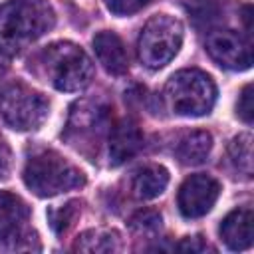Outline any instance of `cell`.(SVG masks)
Returning <instances> with one entry per match:
<instances>
[{"mask_svg": "<svg viewBox=\"0 0 254 254\" xmlns=\"http://www.w3.org/2000/svg\"><path fill=\"white\" fill-rule=\"evenodd\" d=\"M8 169H10V151H8V147L0 141V179L6 177Z\"/></svg>", "mask_w": 254, "mask_h": 254, "instance_id": "cell-21", "label": "cell"}, {"mask_svg": "<svg viewBox=\"0 0 254 254\" xmlns=\"http://www.w3.org/2000/svg\"><path fill=\"white\" fill-rule=\"evenodd\" d=\"M220 194V185L210 175H190L179 189V210L185 218H200L204 216L216 202Z\"/></svg>", "mask_w": 254, "mask_h": 254, "instance_id": "cell-8", "label": "cell"}, {"mask_svg": "<svg viewBox=\"0 0 254 254\" xmlns=\"http://www.w3.org/2000/svg\"><path fill=\"white\" fill-rule=\"evenodd\" d=\"M169 185V171L161 165H145L135 173L133 190L139 198L151 200L159 196Z\"/></svg>", "mask_w": 254, "mask_h": 254, "instance_id": "cell-13", "label": "cell"}, {"mask_svg": "<svg viewBox=\"0 0 254 254\" xmlns=\"http://www.w3.org/2000/svg\"><path fill=\"white\" fill-rule=\"evenodd\" d=\"M50 105L46 97L32 87L16 81L0 93V113L4 121L16 131L38 129L48 117Z\"/></svg>", "mask_w": 254, "mask_h": 254, "instance_id": "cell-6", "label": "cell"}, {"mask_svg": "<svg viewBox=\"0 0 254 254\" xmlns=\"http://www.w3.org/2000/svg\"><path fill=\"white\" fill-rule=\"evenodd\" d=\"M210 149H212L210 133L208 131H192L179 141L175 155L183 165H200L206 161Z\"/></svg>", "mask_w": 254, "mask_h": 254, "instance_id": "cell-14", "label": "cell"}, {"mask_svg": "<svg viewBox=\"0 0 254 254\" xmlns=\"http://www.w3.org/2000/svg\"><path fill=\"white\" fill-rule=\"evenodd\" d=\"M131 228L137 232H157L161 228V214L155 210H139L131 218Z\"/></svg>", "mask_w": 254, "mask_h": 254, "instance_id": "cell-18", "label": "cell"}, {"mask_svg": "<svg viewBox=\"0 0 254 254\" xmlns=\"http://www.w3.org/2000/svg\"><path fill=\"white\" fill-rule=\"evenodd\" d=\"M143 147V135L131 121H121L111 129L109 135V163L113 167L129 161Z\"/></svg>", "mask_w": 254, "mask_h": 254, "instance_id": "cell-11", "label": "cell"}, {"mask_svg": "<svg viewBox=\"0 0 254 254\" xmlns=\"http://www.w3.org/2000/svg\"><path fill=\"white\" fill-rule=\"evenodd\" d=\"M28 216H30L28 204L20 196L8 190H0V242L2 244H10V248H16V250L22 248L20 240H28V234H26Z\"/></svg>", "mask_w": 254, "mask_h": 254, "instance_id": "cell-9", "label": "cell"}, {"mask_svg": "<svg viewBox=\"0 0 254 254\" xmlns=\"http://www.w3.org/2000/svg\"><path fill=\"white\" fill-rule=\"evenodd\" d=\"M228 155L238 171H242L246 177L252 175V135L250 133L236 135L228 147Z\"/></svg>", "mask_w": 254, "mask_h": 254, "instance_id": "cell-16", "label": "cell"}, {"mask_svg": "<svg viewBox=\"0 0 254 254\" xmlns=\"http://www.w3.org/2000/svg\"><path fill=\"white\" fill-rule=\"evenodd\" d=\"M151 0H105V6L115 16H131L143 10Z\"/></svg>", "mask_w": 254, "mask_h": 254, "instance_id": "cell-19", "label": "cell"}, {"mask_svg": "<svg viewBox=\"0 0 254 254\" xmlns=\"http://www.w3.org/2000/svg\"><path fill=\"white\" fill-rule=\"evenodd\" d=\"M183 44V24L167 14L153 16L141 30L137 52L139 60L149 69L167 65Z\"/></svg>", "mask_w": 254, "mask_h": 254, "instance_id": "cell-5", "label": "cell"}, {"mask_svg": "<svg viewBox=\"0 0 254 254\" xmlns=\"http://www.w3.org/2000/svg\"><path fill=\"white\" fill-rule=\"evenodd\" d=\"M56 22L46 0H8L0 4V52L14 56L44 36Z\"/></svg>", "mask_w": 254, "mask_h": 254, "instance_id": "cell-1", "label": "cell"}, {"mask_svg": "<svg viewBox=\"0 0 254 254\" xmlns=\"http://www.w3.org/2000/svg\"><path fill=\"white\" fill-rule=\"evenodd\" d=\"M77 204H79V202L71 200V202L60 206L58 210H52V212H50L52 226H54V230H56L58 234H62L64 230H67V226L73 222V218H75V214H77Z\"/></svg>", "mask_w": 254, "mask_h": 254, "instance_id": "cell-17", "label": "cell"}, {"mask_svg": "<svg viewBox=\"0 0 254 254\" xmlns=\"http://www.w3.org/2000/svg\"><path fill=\"white\" fill-rule=\"evenodd\" d=\"M24 183L38 196H56L60 192L83 187L85 177L58 151L40 149L24 167Z\"/></svg>", "mask_w": 254, "mask_h": 254, "instance_id": "cell-2", "label": "cell"}, {"mask_svg": "<svg viewBox=\"0 0 254 254\" xmlns=\"http://www.w3.org/2000/svg\"><path fill=\"white\" fill-rule=\"evenodd\" d=\"M208 56L226 69L242 71L252 65V48L250 42L232 30H216L206 36Z\"/></svg>", "mask_w": 254, "mask_h": 254, "instance_id": "cell-7", "label": "cell"}, {"mask_svg": "<svg viewBox=\"0 0 254 254\" xmlns=\"http://www.w3.org/2000/svg\"><path fill=\"white\" fill-rule=\"evenodd\" d=\"M79 252H115L119 250V236L113 230H87L75 240Z\"/></svg>", "mask_w": 254, "mask_h": 254, "instance_id": "cell-15", "label": "cell"}, {"mask_svg": "<svg viewBox=\"0 0 254 254\" xmlns=\"http://www.w3.org/2000/svg\"><path fill=\"white\" fill-rule=\"evenodd\" d=\"M220 238L230 250H246L252 246V210L236 208L220 222Z\"/></svg>", "mask_w": 254, "mask_h": 254, "instance_id": "cell-12", "label": "cell"}, {"mask_svg": "<svg viewBox=\"0 0 254 254\" xmlns=\"http://www.w3.org/2000/svg\"><path fill=\"white\" fill-rule=\"evenodd\" d=\"M40 64L48 81L60 91H79L93 77L91 60L71 42L50 44L40 54Z\"/></svg>", "mask_w": 254, "mask_h": 254, "instance_id": "cell-3", "label": "cell"}, {"mask_svg": "<svg viewBox=\"0 0 254 254\" xmlns=\"http://www.w3.org/2000/svg\"><path fill=\"white\" fill-rule=\"evenodd\" d=\"M236 113L244 123H252L254 117V107H252V85H244L240 97H238V105H236Z\"/></svg>", "mask_w": 254, "mask_h": 254, "instance_id": "cell-20", "label": "cell"}, {"mask_svg": "<svg viewBox=\"0 0 254 254\" xmlns=\"http://www.w3.org/2000/svg\"><path fill=\"white\" fill-rule=\"evenodd\" d=\"M165 97L173 113L200 117L210 113L216 101V85L212 77L200 69H181L167 81Z\"/></svg>", "mask_w": 254, "mask_h": 254, "instance_id": "cell-4", "label": "cell"}, {"mask_svg": "<svg viewBox=\"0 0 254 254\" xmlns=\"http://www.w3.org/2000/svg\"><path fill=\"white\" fill-rule=\"evenodd\" d=\"M93 52L103 69L111 75H121L129 67V56L121 38L115 32H99L93 38Z\"/></svg>", "mask_w": 254, "mask_h": 254, "instance_id": "cell-10", "label": "cell"}]
</instances>
